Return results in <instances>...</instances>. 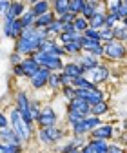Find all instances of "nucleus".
Wrapping results in <instances>:
<instances>
[{
  "label": "nucleus",
  "instance_id": "f257e3e1",
  "mask_svg": "<svg viewBox=\"0 0 127 153\" xmlns=\"http://www.w3.org/2000/svg\"><path fill=\"white\" fill-rule=\"evenodd\" d=\"M46 38H49L47 31L42 29V27H24L22 35L15 40V49L16 53H20L22 56H31L35 55L36 51H38V46L42 40H46Z\"/></svg>",
  "mask_w": 127,
  "mask_h": 153
},
{
  "label": "nucleus",
  "instance_id": "864d4df0",
  "mask_svg": "<svg viewBox=\"0 0 127 153\" xmlns=\"http://www.w3.org/2000/svg\"><path fill=\"white\" fill-rule=\"evenodd\" d=\"M122 24H123V26L127 27V18H123V20H122Z\"/></svg>",
  "mask_w": 127,
  "mask_h": 153
},
{
  "label": "nucleus",
  "instance_id": "a19ab883",
  "mask_svg": "<svg viewBox=\"0 0 127 153\" xmlns=\"http://www.w3.org/2000/svg\"><path fill=\"white\" fill-rule=\"evenodd\" d=\"M60 93H62V97H64L65 100L75 99V88H73L71 84H69V86H62V88H60Z\"/></svg>",
  "mask_w": 127,
  "mask_h": 153
},
{
  "label": "nucleus",
  "instance_id": "6ab92c4d",
  "mask_svg": "<svg viewBox=\"0 0 127 153\" xmlns=\"http://www.w3.org/2000/svg\"><path fill=\"white\" fill-rule=\"evenodd\" d=\"M62 73H65L67 76H71V79H76V76H82L84 75V69H82V66L76 60H69V62L64 64Z\"/></svg>",
  "mask_w": 127,
  "mask_h": 153
},
{
  "label": "nucleus",
  "instance_id": "bb28decb",
  "mask_svg": "<svg viewBox=\"0 0 127 153\" xmlns=\"http://www.w3.org/2000/svg\"><path fill=\"white\" fill-rule=\"evenodd\" d=\"M62 29H64V22H60L58 18H54V20L46 27V31H47V35L49 36H53V38H57L60 33H62Z\"/></svg>",
  "mask_w": 127,
  "mask_h": 153
},
{
  "label": "nucleus",
  "instance_id": "c9c22d12",
  "mask_svg": "<svg viewBox=\"0 0 127 153\" xmlns=\"http://www.w3.org/2000/svg\"><path fill=\"white\" fill-rule=\"evenodd\" d=\"M85 6V0H69V11L73 15H80Z\"/></svg>",
  "mask_w": 127,
  "mask_h": 153
},
{
  "label": "nucleus",
  "instance_id": "9d476101",
  "mask_svg": "<svg viewBox=\"0 0 127 153\" xmlns=\"http://www.w3.org/2000/svg\"><path fill=\"white\" fill-rule=\"evenodd\" d=\"M22 31H24V26L20 22V18H15V20H4L2 22V35L6 38L16 40V38L22 35Z\"/></svg>",
  "mask_w": 127,
  "mask_h": 153
},
{
  "label": "nucleus",
  "instance_id": "6e6552de",
  "mask_svg": "<svg viewBox=\"0 0 127 153\" xmlns=\"http://www.w3.org/2000/svg\"><path fill=\"white\" fill-rule=\"evenodd\" d=\"M57 124H58V113L54 111V108L49 106V104L42 106L40 117L36 120V126L38 128H49V126H57Z\"/></svg>",
  "mask_w": 127,
  "mask_h": 153
},
{
  "label": "nucleus",
  "instance_id": "a18cd8bd",
  "mask_svg": "<svg viewBox=\"0 0 127 153\" xmlns=\"http://www.w3.org/2000/svg\"><path fill=\"white\" fill-rule=\"evenodd\" d=\"M22 59H24V56H22L20 53H16V51H11V53H9V62H11V66L20 64V62H22Z\"/></svg>",
  "mask_w": 127,
  "mask_h": 153
},
{
  "label": "nucleus",
  "instance_id": "393cba45",
  "mask_svg": "<svg viewBox=\"0 0 127 153\" xmlns=\"http://www.w3.org/2000/svg\"><path fill=\"white\" fill-rule=\"evenodd\" d=\"M64 48V51H65V55L67 56H76L82 53V46H80V40H73V42H67V44H64L62 46Z\"/></svg>",
  "mask_w": 127,
  "mask_h": 153
},
{
  "label": "nucleus",
  "instance_id": "9b49d317",
  "mask_svg": "<svg viewBox=\"0 0 127 153\" xmlns=\"http://www.w3.org/2000/svg\"><path fill=\"white\" fill-rule=\"evenodd\" d=\"M67 111L76 113L80 117H87V115H91V104L80 97H75V99L67 100Z\"/></svg>",
  "mask_w": 127,
  "mask_h": 153
},
{
  "label": "nucleus",
  "instance_id": "0eeeda50",
  "mask_svg": "<svg viewBox=\"0 0 127 153\" xmlns=\"http://www.w3.org/2000/svg\"><path fill=\"white\" fill-rule=\"evenodd\" d=\"M29 106H31V99H29V95H27L24 89H18V91L15 93V108L20 111V115L24 117V120H26V122L35 124V122L31 120V115H29Z\"/></svg>",
  "mask_w": 127,
  "mask_h": 153
},
{
  "label": "nucleus",
  "instance_id": "c03bdc74",
  "mask_svg": "<svg viewBox=\"0 0 127 153\" xmlns=\"http://www.w3.org/2000/svg\"><path fill=\"white\" fill-rule=\"evenodd\" d=\"M75 16H76V15H73L71 11H67V13H64L62 16H57V18H58L60 22H64V24H73V20H75Z\"/></svg>",
  "mask_w": 127,
  "mask_h": 153
},
{
  "label": "nucleus",
  "instance_id": "6e6d98bb",
  "mask_svg": "<svg viewBox=\"0 0 127 153\" xmlns=\"http://www.w3.org/2000/svg\"><path fill=\"white\" fill-rule=\"evenodd\" d=\"M85 2H100V0H85Z\"/></svg>",
  "mask_w": 127,
  "mask_h": 153
},
{
  "label": "nucleus",
  "instance_id": "f03ea898",
  "mask_svg": "<svg viewBox=\"0 0 127 153\" xmlns=\"http://www.w3.org/2000/svg\"><path fill=\"white\" fill-rule=\"evenodd\" d=\"M9 128L15 131V135L20 139V142L22 144H26V142H29L31 139H33V135H35V124H29V122H26L24 120V117L20 115V111H18L15 106L9 109Z\"/></svg>",
  "mask_w": 127,
  "mask_h": 153
},
{
  "label": "nucleus",
  "instance_id": "dca6fc26",
  "mask_svg": "<svg viewBox=\"0 0 127 153\" xmlns=\"http://www.w3.org/2000/svg\"><path fill=\"white\" fill-rule=\"evenodd\" d=\"M107 140H98V139H89L85 144L80 148L82 153H107Z\"/></svg>",
  "mask_w": 127,
  "mask_h": 153
},
{
  "label": "nucleus",
  "instance_id": "5701e85b",
  "mask_svg": "<svg viewBox=\"0 0 127 153\" xmlns=\"http://www.w3.org/2000/svg\"><path fill=\"white\" fill-rule=\"evenodd\" d=\"M109 109H111V106H109V102L105 99L96 102V104H91V115H96V117H104V115H107Z\"/></svg>",
  "mask_w": 127,
  "mask_h": 153
},
{
  "label": "nucleus",
  "instance_id": "1a4fd4ad",
  "mask_svg": "<svg viewBox=\"0 0 127 153\" xmlns=\"http://www.w3.org/2000/svg\"><path fill=\"white\" fill-rule=\"evenodd\" d=\"M116 135V129L111 122H102L98 128H95L89 133V139H98V140H113Z\"/></svg>",
  "mask_w": 127,
  "mask_h": 153
},
{
  "label": "nucleus",
  "instance_id": "49530a36",
  "mask_svg": "<svg viewBox=\"0 0 127 153\" xmlns=\"http://www.w3.org/2000/svg\"><path fill=\"white\" fill-rule=\"evenodd\" d=\"M75 149H78V148L73 144V142H71V139H69V140L60 148V153H71V151H75Z\"/></svg>",
  "mask_w": 127,
  "mask_h": 153
},
{
  "label": "nucleus",
  "instance_id": "4c0bfd02",
  "mask_svg": "<svg viewBox=\"0 0 127 153\" xmlns=\"http://www.w3.org/2000/svg\"><path fill=\"white\" fill-rule=\"evenodd\" d=\"M107 153H127V148L122 146L120 142L109 140V144H107Z\"/></svg>",
  "mask_w": 127,
  "mask_h": 153
},
{
  "label": "nucleus",
  "instance_id": "2f4dec72",
  "mask_svg": "<svg viewBox=\"0 0 127 153\" xmlns=\"http://www.w3.org/2000/svg\"><path fill=\"white\" fill-rule=\"evenodd\" d=\"M24 151V144H4L0 142V153H22Z\"/></svg>",
  "mask_w": 127,
  "mask_h": 153
},
{
  "label": "nucleus",
  "instance_id": "4468645a",
  "mask_svg": "<svg viewBox=\"0 0 127 153\" xmlns=\"http://www.w3.org/2000/svg\"><path fill=\"white\" fill-rule=\"evenodd\" d=\"M38 51H44V53H51V55H57V56H65V51H64V48L57 42V38H53V36H49V38H46V40H42L40 42V46H38Z\"/></svg>",
  "mask_w": 127,
  "mask_h": 153
},
{
  "label": "nucleus",
  "instance_id": "f704fd0d",
  "mask_svg": "<svg viewBox=\"0 0 127 153\" xmlns=\"http://www.w3.org/2000/svg\"><path fill=\"white\" fill-rule=\"evenodd\" d=\"M96 4H98V2H85V6H84V9H82V13H80V15L89 20V18L96 13Z\"/></svg>",
  "mask_w": 127,
  "mask_h": 153
},
{
  "label": "nucleus",
  "instance_id": "58836bf2",
  "mask_svg": "<svg viewBox=\"0 0 127 153\" xmlns=\"http://www.w3.org/2000/svg\"><path fill=\"white\" fill-rule=\"evenodd\" d=\"M98 33H100V42L102 44H105V42H109V40H113V29H109V27H102V29H98Z\"/></svg>",
  "mask_w": 127,
  "mask_h": 153
},
{
  "label": "nucleus",
  "instance_id": "7c9ffc66",
  "mask_svg": "<svg viewBox=\"0 0 127 153\" xmlns=\"http://www.w3.org/2000/svg\"><path fill=\"white\" fill-rule=\"evenodd\" d=\"M73 27H75V31H78V33H84L89 27V20H87V18H84L82 15H76L75 20H73Z\"/></svg>",
  "mask_w": 127,
  "mask_h": 153
},
{
  "label": "nucleus",
  "instance_id": "f8f14e48",
  "mask_svg": "<svg viewBox=\"0 0 127 153\" xmlns=\"http://www.w3.org/2000/svg\"><path fill=\"white\" fill-rule=\"evenodd\" d=\"M49 69H46V68H40L38 71H36L33 76H29V86L35 89V91H42V89H46L47 88V79H49Z\"/></svg>",
  "mask_w": 127,
  "mask_h": 153
},
{
  "label": "nucleus",
  "instance_id": "473e14b6",
  "mask_svg": "<svg viewBox=\"0 0 127 153\" xmlns=\"http://www.w3.org/2000/svg\"><path fill=\"white\" fill-rule=\"evenodd\" d=\"M35 18H36V16H35V13L27 7V9L24 11V15L20 16V22H22V26H24V27H31V26H35Z\"/></svg>",
  "mask_w": 127,
  "mask_h": 153
},
{
  "label": "nucleus",
  "instance_id": "13d9d810",
  "mask_svg": "<svg viewBox=\"0 0 127 153\" xmlns=\"http://www.w3.org/2000/svg\"><path fill=\"white\" fill-rule=\"evenodd\" d=\"M122 2H123V4H127V0H122Z\"/></svg>",
  "mask_w": 127,
  "mask_h": 153
},
{
  "label": "nucleus",
  "instance_id": "c756f323",
  "mask_svg": "<svg viewBox=\"0 0 127 153\" xmlns=\"http://www.w3.org/2000/svg\"><path fill=\"white\" fill-rule=\"evenodd\" d=\"M84 124H85L87 131L91 133L95 128H98L102 124V117H96V115H87V117H84Z\"/></svg>",
  "mask_w": 127,
  "mask_h": 153
},
{
  "label": "nucleus",
  "instance_id": "412c9836",
  "mask_svg": "<svg viewBox=\"0 0 127 153\" xmlns=\"http://www.w3.org/2000/svg\"><path fill=\"white\" fill-rule=\"evenodd\" d=\"M51 11L54 16H62L69 11V0H51Z\"/></svg>",
  "mask_w": 127,
  "mask_h": 153
},
{
  "label": "nucleus",
  "instance_id": "ea45409f",
  "mask_svg": "<svg viewBox=\"0 0 127 153\" xmlns=\"http://www.w3.org/2000/svg\"><path fill=\"white\" fill-rule=\"evenodd\" d=\"M102 2H104L105 9H107L109 13H115V11H118V7L122 6V0H102Z\"/></svg>",
  "mask_w": 127,
  "mask_h": 153
},
{
  "label": "nucleus",
  "instance_id": "c85d7f7f",
  "mask_svg": "<svg viewBox=\"0 0 127 153\" xmlns=\"http://www.w3.org/2000/svg\"><path fill=\"white\" fill-rule=\"evenodd\" d=\"M47 88L53 91H60L62 84H60V71H51L49 73V79H47Z\"/></svg>",
  "mask_w": 127,
  "mask_h": 153
},
{
  "label": "nucleus",
  "instance_id": "7ed1b4c3",
  "mask_svg": "<svg viewBox=\"0 0 127 153\" xmlns=\"http://www.w3.org/2000/svg\"><path fill=\"white\" fill-rule=\"evenodd\" d=\"M102 59L109 60V62H122L127 59V44L120 42V40H109L104 44V56Z\"/></svg>",
  "mask_w": 127,
  "mask_h": 153
},
{
  "label": "nucleus",
  "instance_id": "09e8293b",
  "mask_svg": "<svg viewBox=\"0 0 127 153\" xmlns=\"http://www.w3.org/2000/svg\"><path fill=\"white\" fill-rule=\"evenodd\" d=\"M11 71H13V75L16 76V79H24V71H22L20 64H15V66H11Z\"/></svg>",
  "mask_w": 127,
  "mask_h": 153
},
{
  "label": "nucleus",
  "instance_id": "72a5a7b5",
  "mask_svg": "<svg viewBox=\"0 0 127 153\" xmlns=\"http://www.w3.org/2000/svg\"><path fill=\"white\" fill-rule=\"evenodd\" d=\"M118 22H122V20H120V16H118V11H115V13H109V11H107L104 27H109V29H113V27H115Z\"/></svg>",
  "mask_w": 127,
  "mask_h": 153
},
{
  "label": "nucleus",
  "instance_id": "b1692460",
  "mask_svg": "<svg viewBox=\"0 0 127 153\" xmlns=\"http://www.w3.org/2000/svg\"><path fill=\"white\" fill-rule=\"evenodd\" d=\"M54 13L53 11H47V13H44V15H40V16H36L35 18V27H42V29H46L53 20H54Z\"/></svg>",
  "mask_w": 127,
  "mask_h": 153
},
{
  "label": "nucleus",
  "instance_id": "8fccbe9b",
  "mask_svg": "<svg viewBox=\"0 0 127 153\" xmlns=\"http://www.w3.org/2000/svg\"><path fill=\"white\" fill-rule=\"evenodd\" d=\"M11 0H0V16H4V13L9 9Z\"/></svg>",
  "mask_w": 127,
  "mask_h": 153
},
{
  "label": "nucleus",
  "instance_id": "37998d69",
  "mask_svg": "<svg viewBox=\"0 0 127 153\" xmlns=\"http://www.w3.org/2000/svg\"><path fill=\"white\" fill-rule=\"evenodd\" d=\"M84 117H80V115H76V113H71V111H67L65 113V120H67V126L71 128V126H75L76 122H80Z\"/></svg>",
  "mask_w": 127,
  "mask_h": 153
},
{
  "label": "nucleus",
  "instance_id": "3c124183",
  "mask_svg": "<svg viewBox=\"0 0 127 153\" xmlns=\"http://www.w3.org/2000/svg\"><path fill=\"white\" fill-rule=\"evenodd\" d=\"M71 80H73L71 76H67L65 73H62V71H60V84H62V86H69V84H71Z\"/></svg>",
  "mask_w": 127,
  "mask_h": 153
},
{
  "label": "nucleus",
  "instance_id": "a211bd4d",
  "mask_svg": "<svg viewBox=\"0 0 127 153\" xmlns=\"http://www.w3.org/2000/svg\"><path fill=\"white\" fill-rule=\"evenodd\" d=\"M76 62L82 66V69H84V73H85L87 69L98 66V64H100V59H96V56H93V55H89V53H84V51H82V53L76 56Z\"/></svg>",
  "mask_w": 127,
  "mask_h": 153
},
{
  "label": "nucleus",
  "instance_id": "39448f33",
  "mask_svg": "<svg viewBox=\"0 0 127 153\" xmlns=\"http://www.w3.org/2000/svg\"><path fill=\"white\" fill-rule=\"evenodd\" d=\"M33 59L38 62V66L40 68H46V69H49V71H62V68H64V59L62 56H57V55H51V53H44V51H36L35 55H31Z\"/></svg>",
  "mask_w": 127,
  "mask_h": 153
},
{
  "label": "nucleus",
  "instance_id": "2eb2a0df",
  "mask_svg": "<svg viewBox=\"0 0 127 153\" xmlns=\"http://www.w3.org/2000/svg\"><path fill=\"white\" fill-rule=\"evenodd\" d=\"M26 9H27V4L24 2V0H11L9 9L4 13V20H15V18H20Z\"/></svg>",
  "mask_w": 127,
  "mask_h": 153
},
{
  "label": "nucleus",
  "instance_id": "cd10ccee",
  "mask_svg": "<svg viewBox=\"0 0 127 153\" xmlns=\"http://www.w3.org/2000/svg\"><path fill=\"white\" fill-rule=\"evenodd\" d=\"M113 36H115V40H120V42L127 44V27H125L122 22H118V24L113 27Z\"/></svg>",
  "mask_w": 127,
  "mask_h": 153
},
{
  "label": "nucleus",
  "instance_id": "423d86ee",
  "mask_svg": "<svg viewBox=\"0 0 127 153\" xmlns=\"http://www.w3.org/2000/svg\"><path fill=\"white\" fill-rule=\"evenodd\" d=\"M84 76L89 80V82H93L95 86H102V84H105L109 79H111V69H109L105 64H98V66H95V68H91V69H87L85 73H84Z\"/></svg>",
  "mask_w": 127,
  "mask_h": 153
},
{
  "label": "nucleus",
  "instance_id": "4d7b16f0",
  "mask_svg": "<svg viewBox=\"0 0 127 153\" xmlns=\"http://www.w3.org/2000/svg\"><path fill=\"white\" fill-rule=\"evenodd\" d=\"M0 35H2V24H0Z\"/></svg>",
  "mask_w": 127,
  "mask_h": 153
},
{
  "label": "nucleus",
  "instance_id": "de8ad7c7",
  "mask_svg": "<svg viewBox=\"0 0 127 153\" xmlns=\"http://www.w3.org/2000/svg\"><path fill=\"white\" fill-rule=\"evenodd\" d=\"M9 126V117H7V113L6 111H0V129H4Z\"/></svg>",
  "mask_w": 127,
  "mask_h": 153
},
{
  "label": "nucleus",
  "instance_id": "20e7f679",
  "mask_svg": "<svg viewBox=\"0 0 127 153\" xmlns=\"http://www.w3.org/2000/svg\"><path fill=\"white\" fill-rule=\"evenodd\" d=\"M36 137H38V140H40L42 144L54 146V144H58L60 140H64L65 129H62L58 124H57V126H49V128H38Z\"/></svg>",
  "mask_w": 127,
  "mask_h": 153
},
{
  "label": "nucleus",
  "instance_id": "ddd939ff",
  "mask_svg": "<svg viewBox=\"0 0 127 153\" xmlns=\"http://www.w3.org/2000/svg\"><path fill=\"white\" fill-rule=\"evenodd\" d=\"M80 46H82V51L84 53H89L96 56V59H102L104 56V44L100 40H89V38H80Z\"/></svg>",
  "mask_w": 127,
  "mask_h": 153
},
{
  "label": "nucleus",
  "instance_id": "79ce46f5",
  "mask_svg": "<svg viewBox=\"0 0 127 153\" xmlns=\"http://www.w3.org/2000/svg\"><path fill=\"white\" fill-rule=\"evenodd\" d=\"M84 38H89V40H100V33L98 29H93V27H87L84 33H82Z\"/></svg>",
  "mask_w": 127,
  "mask_h": 153
},
{
  "label": "nucleus",
  "instance_id": "e433bc0d",
  "mask_svg": "<svg viewBox=\"0 0 127 153\" xmlns=\"http://www.w3.org/2000/svg\"><path fill=\"white\" fill-rule=\"evenodd\" d=\"M40 109H42V106L36 102V100H31V106H29V115H31V120L36 124V120H38V117H40Z\"/></svg>",
  "mask_w": 127,
  "mask_h": 153
},
{
  "label": "nucleus",
  "instance_id": "f3484780",
  "mask_svg": "<svg viewBox=\"0 0 127 153\" xmlns=\"http://www.w3.org/2000/svg\"><path fill=\"white\" fill-rule=\"evenodd\" d=\"M20 68H22V71H24V79H29V76H33L36 71L40 69L38 62H36L33 56H24L22 62H20Z\"/></svg>",
  "mask_w": 127,
  "mask_h": 153
},
{
  "label": "nucleus",
  "instance_id": "4be33fe9",
  "mask_svg": "<svg viewBox=\"0 0 127 153\" xmlns=\"http://www.w3.org/2000/svg\"><path fill=\"white\" fill-rule=\"evenodd\" d=\"M29 9L35 13V16H40V15L51 11V0H38V2H35L33 6H29Z\"/></svg>",
  "mask_w": 127,
  "mask_h": 153
},
{
  "label": "nucleus",
  "instance_id": "5fc2aeb1",
  "mask_svg": "<svg viewBox=\"0 0 127 153\" xmlns=\"http://www.w3.org/2000/svg\"><path fill=\"white\" fill-rule=\"evenodd\" d=\"M71 153H82V149H75V151H71Z\"/></svg>",
  "mask_w": 127,
  "mask_h": 153
},
{
  "label": "nucleus",
  "instance_id": "a878e982",
  "mask_svg": "<svg viewBox=\"0 0 127 153\" xmlns=\"http://www.w3.org/2000/svg\"><path fill=\"white\" fill-rule=\"evenodd\" d=\"M71 86L76 88V89H95V88H98V86H95L93 82H89L84 75H82V76H76V79H73V80H71Z\"/></svg>",
  "mask_w": 127,
  "mask_h": 153
},
{
  "label": "nucleus",
  "instance_id": "aec40b11",
  "mask_svg": "<svg viewBox=\"0 0 127 153\" xmlns=\"http://www.w3.org/2000/svg\"><path fill=\"white\" fill-rule=\"evenodd\" d=\"M0 142H4V144H22L20 142V139H18L16 135H15V131L7 126V128H4V129H0Z\"/></svg>",
  "mask_w": 127,
  "mask_h": 153
},
{
  "label": "nucleus",
  "instance_id": "603ef678",
  "mask_svg": "<svg viewBox=\"0 0 127 153\" xmlns=\"http://www.w3.org/2000/svg\"><path fill=\"white\" fill-rule=\"evenodd\" d=\"M24 2H26V4H27V6H33V4H35V2H38V0H24Z\"/></svg>",
  "mask_w": 127,
  "mask_h": 153
}]
</instances>
